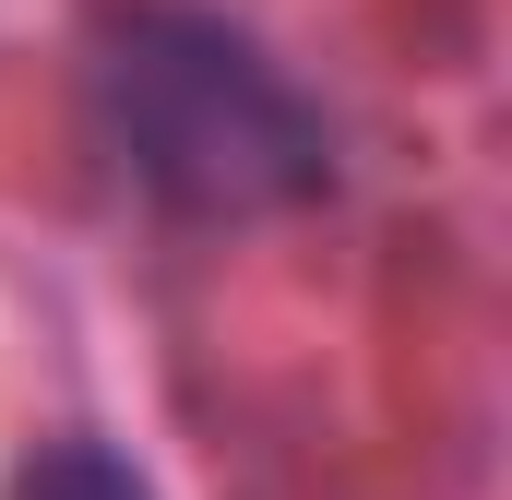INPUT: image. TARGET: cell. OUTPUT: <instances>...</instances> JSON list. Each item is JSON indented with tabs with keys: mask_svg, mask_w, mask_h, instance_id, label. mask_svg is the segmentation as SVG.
Returning a JSON list of instances; mask_svg holds the SVG:
<instances>
[{
	"mask_svg": "<svg viewBox=\"0 0 512 500\" xmlns=\"http://www.w3.org/2000/svg\"><path fill=\"white\" fill-rule=\"evenodd\" d=\"M0 500H155L143 477H131L108 441H36L24 465H12V489Z\"/></svg>",
	"mask_w": 512,
	"mask_h": 500,
	"instance_id": "obj_2",
	"label": "cell"
},
{
	"mask_svg": "<svg viewBox=\"0 0 512 500\" xmlns=\"http://www.w3.org/2000/svg\"><path fill=\"white\" fill-rule=\"evenodd\" d=\"M96 96H108V143L131 155V179L167 215L239 227V215H286L334 179L322 108L215 12H167V0L120 12L108 60H96Z\"/></svg>",
	"mask_w": 512,
	"mask_h": 500,
	"instance_id": "obj_1",
	"label": "cell"
}]
</instances>
